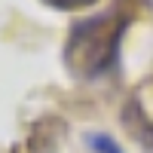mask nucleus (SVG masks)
I'll use <instances>...</instances> for the list:
<instances>
[{
    "mask_svg": "<svg viewBox=\"0 0 153 153\" xmlns=\"http://www.w3.org/2000/svg\"><path fill=\"white\" fill-rule=\"evenodd\" d=\"M150 89H153V80H150Z\"/></svg>",
    "mask_w": 153,
    "mask_h": 153,
    "instance_id": "5",
    "label": "nucleus"
},
{
    "mask_svg": "<svg viewBox=\"0 0 153 153\" xmlns=\"http://www.w3.org/2000/svg\"><path fill=\"white\" fill-rule=\"evenodd\" d=\"M43 6L55 9V12H83V9H92L101 0H40Z\"/></svg>",
    "mask_w": 153,
    "mask_h": 153,
    "instance_id": "4",
    "label": "nucleus"
},
{
    "mask_svg": "<svg viewBox=\"0 0 153 153\" xmlns=\"http://www.w3.org/2000/svg\"><path fill=\"white\" fill-rule=\"evenodd\" d=\"M123 126H126V129H129L147 150H153V117L144 113L138 95H132V98L123 104Z\"/></svg>",
    "mask_w": 153,
    "mask_h": 153,
    "instance_id": "2",
    "label": "nucleus"
},
{
    "mask_svg": "<svg viewBox=\"0 0 153 153\" xmlns=\"http://www.w3.org/2000/svg\"><path fill=\"white\" fill-rule=\"evenodd\" d=\"M132 9L126 6H110L104 12H92V16L76 19L68 37L65 49H61V61H65L68 74L80 83H95L113 76L120 71L123 61V40L126 31L132 28Z\"/></svg>",
    "mask_w": 153,
    "mask_h": 153,
    "instance_id": "1",
    "label": "nucleus"
},
{
    "mask_svg": "<svg viewBox=\"0 0 153 153\" xmlns=\"http://www.w3.org/2000/svg\"><path fill=\"white\" fill-rule=\"evenodd\" d=\"M83 141H86V147L92 150V153H126L123 144L113 135H107V132H86Z\"/></svg>",
    "mask_w": 153,
    "mask_h": 153,
    "instance_id": "3",
    "label": "nucleus"
}]
</instances>
